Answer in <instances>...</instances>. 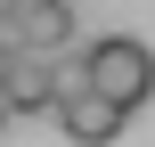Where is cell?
Returning a JSON list of instances; mask_svg holds the SVG:
<instances>
[{"label": "cell", "mask_w": 155, "mask_h": 147, "mask_svg": "<svg viewBox=\"0 0 155 147\" xmlns=\"http://www.w3.org/2000/svg\"><path fill=\"white\" fill-rule=\"evenodd\" d=\"M8 123H16V115H8V106H0V131H8Z\"/></svg>", "instance_id": "ba28073f"}, {"label": "cell", "mask_w": 155, "mask_h": 147, "mask_svg": "<svg viewBox=\"0 0 155 147\" xmlns=\"http://www.w3.org/2000/svg\"><path fill=\"white\" fill-rule=\"evenodd\" d=\"M82 74H90V90H98V98H114L123 115L155 98V49H147V41H131V33L90 41V49H82Z\"/></svg>", "instance_id": "6da1fadb"}, {"label": "cell", "mask_w": 155, "mask_h": 147, "mask_svg": "<svg viewBox=\"0 0 155 147\" xmlns=\"http://www.w3.org/2000/svg\"><path fill=\"white\" fill-rule=\"evenodd\" d=\"M8 57H25V49H16V16H0V65H8Z\"/></svg>", "instance_id": "5b68a950"}, {"label": "cell", "mask_w": 155, "mask_h": 147, "mask_svg": "<svg viewBox=\"0 0 155 147\" xmlns=\"http://www.w3.org/2000/svg\"><path fill=\"white\" fill-rule=\"evenodd\" d=\"M16 49H25V57H65V49H74V8H65V0L25 8V16H16Z\"/></svg>", "instance_id": "277c9868"}, {"label": "cell", "mask_w": 155, "mask_h": 147, "mask_svg": "<svg viewBox=\"0 0 155 147\" xmlns=\"http://www.w3.org/2000/svg\"><path fill=\"white\" fill-rule=\"evenodd\" d=\"M0 106H8V115H49V106H57L49 57H8V65H0Z\"/></svg>", "instance_id": "3957f363"}, {"label": "cell", "mask_w": 155, "mask_h": 147, "mask_svg": "<svg viewBox=\"0 0 155 147\" xmlns=\"http://www.w3.org/2000/svg\"><path fill=\"white\" fill-rule=\"evenodd\" d=\"M49 115H57V131H65L74 147H114V139H123V123H131V115H123L114 98H98L90 82H82V90H65Z\"/></svg>", "instance_id": "7a4b0ae2"}, {"label": "cell", "mask_w": 155, "mask_h": 147, "mask_svg": "<svg viewBox=\"0 0 155 147\" xmlns=\"http://www.w3.org/2000/svg\"><path fill=\"white\" fill-rule=\"evenodd\" d=\"M0 16H16V0H0Z\"/></svg>", "instance_id": "52a82bcc"}, {"label": "cell", "mask_w": 155, "mask_h": 147, "mask_svg": "<svg viewBox=\"0 0 155 147\" xmlns=\"http://www.w3.org/2000/svg\"><path fill=\"white\" fill-rule=\"evenodd\" d=\"M25 8H49V0H16V16H25Z\"/></svg>", "instance_id": "8992f818"}]
</instances>
